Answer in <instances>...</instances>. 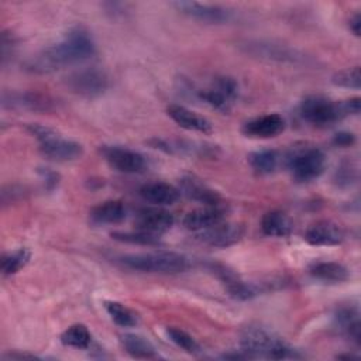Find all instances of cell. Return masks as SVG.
<instances>
[{
  "instance_id": "cell-1",
  "label": "cell",
  "mask_w": 361,
  "mask_h": 361,
  "mask_svg": "<svg viewBox=\"0 0 361 361\" xmlns=\"http://www.w3.org/2000/svg\"><path fill=\"white\" fill-rule=\"evenodd\" d=\"M96 54V44L83 27L71 28L61 41L38 54L30 68L34 72H52L66 65L90 59Z\"/></svg>"
},
{
  "instance_id": "cell-2",
  "label": "cell",
  "mask_w": 361,
  "mask_h": 361,
  "mask_svg": "<svg viewBox=\"0 0 361 361\" xmlns=\"http://www.w3.org/2000/svg\"><path fill=\"white\" fill-rule=\"evenodd\" d=\"M241 350L250 355V358H271V360H283V358H298L290 345H288L282 338L276 337L271 331L259 326H248L241 333Z\"/></svg>"
},
{
  "instance_id": "cell-3",
  "label": "cell",
  "mask_w": 361,
  "mask_h": 361,
  "mask_svg": "<svg viewBox=\"0 0 361 361\" xmlns=\"http://www.w3.org/2000/svg\"><path fill=\"white\" fill-rule=\"evenodd\" d=\"M118 264L124 268L149 274H179L189 268V259L173 251H151L141 254H127L118 257Z\"/></svg>"
},
{
  "instance_id": "cell-4",
  "label": "cell",
  "mask_w": 361,
  "mask_h": 361,
  "mask_svg": "<svg viewBox=\"0 0 361 361\" xmlns=\"http://www.w3.org/2000/svg\"><path fill=\"white\" fill-rule=\"evenodd\" d=\"M28 131L38 140L39 151L48 159L66 162L78 159L83 154V147L79 142L62 137L47 126L30 124Z\"/></svg>"
},
{
  "instance_id": "cell-5",
  "label": "cell",
  "mask_w": 361,
  "mask_h": 361,
  "mask_svg": "<svg viewBox=\"0 0 361 361\" xmlns=\"http://www.w3.org/2000/svg\"><path fill=\"white\" fill-rule=\"evenodd\" d=\"M288 168L298 182H309L323 173L326 155L320 148L302 147L289 155Z\"/></svg>"
},
{
  "instance_id": "cell-6",
  "label": "cell",
  "mask_w": 361,
  "mask_h": 361,
  "mask_svg": "<svg viewBox=\"0 0 361 361\" xmlns=\"http://www.w3.org/2000/svg\"><path fill=\"white\" fill-rule=\"evenodd\" d=\"M300 116L310 124L329 126L347 116L341 102H333L324 96L312 94L302 100Z\"/></svg>"
},
{
  "instance_id": "cell-7",
  "label": "cell",
  "mask_w": 361,
  "mask_h": 361,
  "mask_svg": "<svg viewBox=\"0 0 361 361\" xmlns=\"http://www.w3.org/2000/svg\"><path fill=\"white\" fill-rule=\"evenodd\" d=\"M66 85L72 93L80 97L94 99L107 90L109 79L97 68H83L71 73L66 78Z\"/></svg>"
},
{
  "instance_id": "cell-8",
  "label": "cell",
  "mask_w": 361,
  "mask_h": 361,
  "mask_svg": "<svg viewBox=\"0 0 361 361\" xmlns=\"http://www.w3.org/2000/svg\"><path fill=\"white\" fill-rule=\"evenodd\" d=\"M238 94V85L230 76H219L209 89L197 90V96L219 111H230Z\"/></svg>"
},
{
  "instance_id": "cell-9",
  "label": "cell",
  "mask_w": 361,
  "mask_h": 361,
  "mask_svg": "<svg viewBox=\"0 0 361 361\" xmlns=\"http://www.w3.org/2000/svg\"><path fill=\"white\" fill-rule=\"evenodd\" d=\"M102 154L111 168L123 173H140L147 168L145 157L127 147L104 145Z\"/></svg>"
},
{
  "instance_id": "cell-10",
  "label": "cell",
  "mask_w": 361,
  "mask_h": 361,
  "mask_svg": "<svg viewBox=\"0 0 361 361\" xmlns=\"http://www.w3.org/2000/svg\"><path fill=\"white\" fill-rule=\"evenodd\" d=\"M243 48L247 54L267 59V61H276V62H289V63H298L303 61V54H300L298 49L290 48L288 45L275 44L269 41H247Z\"/></svg>"
},
{
  "instance_id": "cell-11",
  "label": "cell",
  "mask_w": 361,
  "mask_h": 361,
  "mask_svg": "<svg viewBox=\"0 0 361 361\" xmlns=\"http://www.w3.org/2000/svg\"><path fill=\"white\" fill-rule=\"evenodd\" d=\"M182 14L207 24H223L231 20L233 11L219 4H206L196 1H175L172 3Z\"/></svg>"
},
{
  "instance_id": "cell-12",
  "label": "cell",
  "mask_w": 361,
  "mask_h": 361,
  "mask_svg": "<svg viewBox=\"0 0 361 361\" xmlns=\"http://www.w3.org/2000/svg\"><path fill=\"white\" fill-rule=\"evenodd\" d=\"M207 268L217 276V279L223 283L224 289L228 292L230 296L240 299V300H247V299L254 298L258 293V289L254 285L243 281L228 267L219 264V262H210L207 265Z\"/></svg>"
},
{
  "instance_id": "cell-13",
  "label": "cell",
  "mask_w": 361,
  "mask_h": 361,
  "mask_svg": "<svg viewBox=\"0 0 361 361\" xmlns=\"http://www.w3.org/2000/svg\"><path fill=\"white\" fill-rule=\"evenodd\" d=\"M241 237H243V228L238 224L226 223V221L217 223L206 230L196 233V238L199 241L212 247H219V248L230 247L237 241H240Z\"/></svg>"
},
{
  "instance_id": "cell-14",
  "label": "cell",
  "mask_w": 361,
  "mask_h": 361,
  "mask_svg": "<svg viewBox=\"0 0 361 361\" xmlns=\"http://www.w3.org/2000/svg\"><path fill=\"white\" fill-rule=\"evenodd\" d=\"M285 130V118L278 113H268L247 121L243 126V134L250 138L267 140L279 135Z\"/></svg>"
},
{
  "instance_id": "cell-15",
  "label": "cell",
  "mask_w": 361,
  "mask_h": 361,
  "mask_svg": "<svg viewBox=\"0 0 361 361\" xmlns=\"http://www.w3.org/2000/svg\"><path fill=\"white\" fill-rule=\"evenodd\" d=\"M173 216L161 207L141 209L135 216V226L138 230L159 235L173 226Z\"/></svg>"
},
{
  "instance_id": "cell-16",
  "label": "cell",
  "mask_w": 361,
  "mask_h": 361,
  "mask_svg": "<svg viewBox=\"0 0 361 361\" xmlns=\"http://www.w3.org/2000/svg\"><path fill=\"white\" fill-rule=\"evenodd\" d=\"M179 190L189 199L199 202L203 206L221 204L220 195L214 189H212L209 185H206L202 179H199L193 175H186V176L180 178Z\"/></svg>"
},
{
  "instance_id": "cell-17",
  "label": "cell",
  "mask_w": 361,
  "mask_h": 361,
  "mask_svg": "<svg viewBox=\"0 0 361 361\" xmlns=\"http://www.w3.org/2000/svg\"><path fill=\"white\" fill-rule=\"evenodd\" d=\"M3 107L25 109L31 111H48L52 109V100L48 96L34 92H4Z\"/></svg>"
},
{
  "instance_id": "cell-18",
  "label": "cell",
  "mask_w": 361,
  "mask_h": 361,
  "mask_svg": "<svg viewBox=\"0 0 361 361\" xmlns=\"http://www.w3.org/2000/svg\"><path fill=\"white\" fill-rule=\"evenodd\" d=\"M305 240L310 245H337L344 240V231L330 220H320L307 227Z\"/></svg>"
},
{
  "instance_id": "cell-19",
  "label": "cell",
  "mask_w": 361,
  "mask_h": 361,
  "mask_svg": "<svg viewBox=\"0 0 361 361\" xmlns=\"http://www.w3.org/2000/svg\"><path fill=\"white\" fill-rule=\"evenodd\" d=\"M226 210L221 204L219 206H204L189 212L183 217V226L190 231H202L217 223L224 221Z\"/></svg>"
},
{
  "instance_id": "cell-20",
  "label": "cell",
  "mask_w": 361,
  "mask_h": 361,
  "mask_svg": "<svg viewBox=\"0 0 361 361\" xmlns=\"http://www.w3.org/2000/svg\"><path fill=\"white\" fill-rule=\"evenodd\" d=\"M166 113L178 126H180L185 130L197 131L203 134H209L212 131V124L206 117L186 109L185 106L169 104L166 107Z\"/></svg>"
},
{
  "instance_id": "cell-21",
  "label": "cell",
  "mask_w": 361,
  "mask_h": 361,
  "mask_svg": "<svg viewBox=\"0 0 361 361\" xmlns=\"http://www.w3.org/2000/svg\"><path fill=\"white\" fill-rule=\"evenodd\" d=\"M140 196L145 202H149L152 204L165 206V204H173L179 199L180 190L171 183L154 180V182L144 183L140 188Z\"/></svg>"
},
{
  "instance_id": "cell-22",
  "label": "cell",
  "mask_w": 361,
  "mask_h": 361,
  "mask_svg": "<svg viewBox=\"0 0 361 361\" xmlns=\"http://www.w3.org/2000/svg\"><path fill=\"white\" fill-rule=\"evenodd\" d=\"M127 216V209L121 200H106L92 207L89 212V220L94 226L117 224Z\"/></svg>"
},
{
  "instance_id": "cell-23",
  "label": "cell",
  "mask_w": 361,
  "mask_h": 361,
  "mask_svg": "<svg viewBox=\"0 0 361 361\" xmlns=\"http://www.w3.org/2000/svg\"><path fill=\"white\" fill-rule=\"evenodd\" d=\"M334 323L348 340L360 344V312L357 306H343L334 314Z\"/></svg>"
},
{
  "instance_id": "cell-24",
  "label": "cell",
  "mask_w": 361,
  "mask_h": 361,
  "mask_svg": "<svg viewBox=\"0 0 361 361\" xmlns=\"http://www.w3.org/2000/svg\"><path fill=\"white\" fill-rule=\"evenodd\" d=\"M309 274L319 281H324L330 283H340L350 278L348 269L343 264L334 262V261L313 262L309 267Z\"/></svg>"
},
{
  "instance_id": "cell-25",
  "label": "cell",
  "mask_w": 361,
  "mask_h": 361,
  "mask_svg": "<svg viewBox=\"0 0 361 361\" xmlns=\"http://www.w3.org/2000/svg\"><path fill=\"white\" fill-rule=\"evenodd\" d=\"M290 219L281 210H271L261 219V230L269 237H286L292 231Z\"/></svg>"
},
{
  "instance_id": "cell-26",
  "label": "cell",
  "mask_w": 361,
  "mask_h": 361,
  "mask_svg": "<svg viewBox=\"0 0 361 361\" xmlns=\"http://www.w3.org/2000/svg\"><path fill=\"white\" fill-rule=\"evenodd\" d=\"M121 345L123 348L134 358H157L158 354L154 348V345L144 337L138 334H124L121 336Z\"/></svg>"
},
{
  "instance_id": "cell-27",
  "label": "cell",
  "mask_w": 361,
  "mask_h": 361,
  "mask_svg": "<svg viewBox=\"0 0 361 361\" xmlns=\"http://www.w3.org/2000/svg\"><path fill=\"white\" fill-rule=\"evenodd\" d=\"M248 162L255 172L261 175H267L276 169L279 162V155L275 149H259L248 155Z\"/></svg>"
},
{
  "instance_id": "cell-28",
  "label": "cell",
  "mask_w": 361,
  "mask_h": 361,
  "mask_svg": "<svg viewBox=\"0 0 361 361\" xmlns=\"http://www.w3.org/2000/svg\"><path fill=\"white\" fill-rule=\"evenodd\" d=\"M104 309L111 320L121 327H133L138 323L137 313L120 302L107 300L104 302Z\"/></svg>"
},
{
  "instance_id": "cell-29",
  "label": "cell",
  "mask_w": 361,
  "mask_h": 361,
  "mask_svg": "<svg viewBox=\"0 0 361 361\" xmlns=\"http://www.w3.org/2000/svg\"><path fill=\"white\" fill-rule=\"evenodd\" d=\"M61 341L68 347L85 350L90 345L92 336L85 324L78 323V324H72L61 334Z\"/></svg>"
},
{
  "instance_id": "cell-30",
  "label": "cell",
  "mask_w": 361,
  "mask_h": 361,
  "mask_svg": "<svg viewBox=\"0 0 361 361\" xmlns=\"http://www.w3.org/2000/svg\"><path fill=\"white\" fill-rule=\"evenodd\" d=\"M31 252L27 248H17L14 251L6 252L1 257V272L3 275H14L17 274L21 268H24L27 265V262L30 261Z\"/></svg>"
},
{
  "instance_id": "cell-31",
  "label": "cell",
  "mask_w": 361,
  "mask_h": 361,
  "mask_svg": "<svg viewBox=\"0 0 361 361\" xmlns=\"http://www.w3.org/2000/svg\"><path fill=\"white\" fill-rule=\"evenodd\" d=\"M166 336L172 343H175L179 348L185 350L189 354H197L200 351L199 343L188 331L179 327H173V326L166 327Z\"/></svg>"
},
{
  "instance_id": "cell-32",
  "label": "cell",
  "mask_w": 361,
  "mask_h": 361,
  "mask_svg": "<svg viewBox=\"0 0 361 361\" xmlns=\"http://www.w3.org/2000/svg\"><path fill=\"white\" fill-rule=\"evenodd\" d=\"M111 237L117 241L121 243H128V244H138V245H152L159 241L158 235L137 230V231H116L111 233Z\"/></svg>"
},
{
  "instance_id": "cell-33",
  "label": "cell",
  "mask_w": 361,
  "mask_h": 361,
  "mask_svg": "<svg viewBox=\"0 0 361 361\" xmlns=\"http://www.w3.org/2000/svg\"><path fill=\"white\" fill-rule=\"evenodd\" d=\"M331 82L336 86H340V87L360 89V82H361L360 68L358 66H353V68L340 71V72L334 73V76L331 78Z\"/></svg>"
},
{
  "instance_id": "cell-34",
  "label": "cell",
  "mask_w": 361,
  "mask_h": 361,
  "mask_svg": "<svg viewBox=\"0 0 361 361\" xmlns=\"http://www.w3.org/2000/svg\"><path fill=\"white\" fill-rule=\"evenodd\" d=\"M14 47V39L13 35L8 32L1 34V63L6 65V61L8 56H11V51Z\"/></svg>"
},
{
  "instance_id": "cell-35",
  "label": "cell",
  "mask_w": 361,
  "mask_h": 361,
  "mask_svg": "<svg viewBox=\"0 0 361 361\" xmlns=\"http://www.w3.org/2000/svg\"><path fill=\"white\" fill-rule=\"evenodd\" d=\"M333 142L338 147H350L355 142V137L354 134L351 133H345V131H341V133H337L333 138Z\"/></svg>"
},
{
  "instance_id": "cell-36",
  "label": "cell",
  "mask_w": 361,
  "mask_h": 361,
  "mask_svg": "<svg viewBox=\"0 0 361 361\" xmlns=\"http://www.w3.org/2000/svg\"><path fill=\"white\" fill-rule=\"evenodd\" d=\"M353 173H354V169L350 166V164H347V165H343V166H340V169L337 168V178H336V180L341 185L343 182H345L347 185L353 180Z\"/></svg>"
},
{
  "instance_id": "cell-37",
  "label": "cell",
  "mask_w": 361,
  "mask_h": 361,
  "mask_svg": "<svg viewBox=\"0 0 361 361\" xmlns=\"http://www.w3.org/2000/svg\"><path fill=\"white\" fill-rule=\"evenodd\" d=\"M341 103H343V109H344L345 114H358L360 113V97H351Z\"/></svg>"
},
{
  "instance_id": "cell-38",
  "label": "cell",
  "mask_w": 361,
  "mask_h": 361,
  "mask_svg": "<svg viewBox=\"0 0 361 361\" xmlns=\"http://www.w3.org/2000/svg\"><path fill=\"white\" fill-rule=\"evenodd\" d=\"M42 178L45 179L44 182H45V185H47L49 189L54 188V186H56V183H58V175H56L55 172H52V171H48V169L42 171Z\"/></svg>"
},
{
  "instance_id": "cell-39",
  "label": "cell",
  "mask_w": 361,
  "mask_h": 361,
  "mask_svg": "<svg viewBox=\"0 0 361 361\" xmlns=\"http://www.w3.org/2000/svg\"><path fill=\"white\" fill-rule=\"evenodd\" d=\"M348 23H350L348 27H350V30L353 31V34L358 37V35H360V27H361V17H360V13H355V14L350 18Z\"/></svg>"
}]
</instances>
